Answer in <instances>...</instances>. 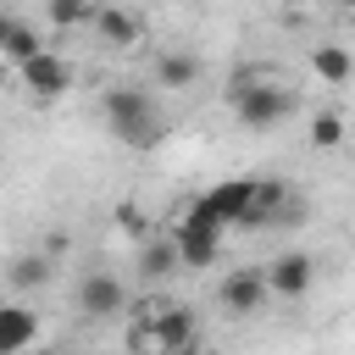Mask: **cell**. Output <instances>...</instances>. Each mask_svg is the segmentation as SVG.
Returning <instances> with one entry per match:
<instances>
[{
  "label": "cell",
  "mask_w": 355,
  "mask_h": 355,
  "mask_svg": "<svg viewBox=\"0 0 355 355\" xmlns=\"http://www.w3.org/2000/svg\"><path fill=\"white\" fill-rule=\"evenodd\" d=\"M105 122H111V133H116L122 144H133V150L161 144V111H155V100H150L144 89H111V94H105Z\"/></svg>",
  "instance_id": "1"
},
{
  "label": "cell",
  "mask_w": 355,
  "mask_h": 355,
  "mask_svg": "<svg viewBox=\"0 0 355 355\" xmlns=\"http://www.w3.org/2000/svg\"><path fill=\"white\" fill-rule=\"evenodd\" d=\"M250 189H255V178H227L222 189H211V194H200V200L189 205V216L222 233L227 222H244V211H250Z\"/></svg>",
  "instance_id": "2"
},
{
  "label": "cell",
  "mask_w": 355,
  "mask_h": 355,
  "mask_svg": "<svg viewBox=\"0 0 355 355\" xmlns=\"http://www.w3.org/2000/svg\"><path fill=\"white\" fill-rule=\"evenodd\" d=\"M233 111H239L244 128H272V122H283V116L294 111V100H288V89H277V83H239V89H233Z\"/></svg>",
  "instance_id": "3"
},
{
  "label": "cell",
  "mask_w": 355,
  "mask_h": 355,
  "mask_svg": "<svg viewBox=\"0 0 355 355\" xmlns=\"http://www.w3.org/2000/svg\"><path fill=\"white\" fill-rule=\"evenodd\" d=\"M172 250H178V266H211L216 250H222V233L205 227V222H194V216H183L178 233H172Z\"/></svg>",
  "instance_id": "4"
},
{
  "label": "cell",
  "mask_w": 355,
  "mask_h": 355,
  "mask_svg": "<svg viewBox=\"0 0 355 355\" xmlns=\"http://www.w3.org/2000/svg\"><path fill=\"white\" fill-rule=\"evenodd\" d=\"M22 83H28L33 94L55 100V94H67V83H72V67H67L55 50H39V55H28V61H22Z\"/></svg>",
  "instance_id": "5"
},
{
  "label": "cell",
  "mask_w": 355,
  "mask_h": 355,
  "mask_svg": "<svg viewBox=\"0 0 355 355\" xmlns=\"http://www.w3.org/2000/svg\"><path fill=\"white\" fill-rule=\"evenodd\" d=\"M311 272H316V266H311V255H300V250H294V255L272 261L261 277H266V288H277L283 300H300V294L311 288Z\"/></svg>",
  "instance_id": "6"
},
{
  "label": "cell",
  "mask_w": 355,
  "mask_h": 355,
  "mask_svg": "<svg viewBox=\"0 0 355 355\" xmlns=\"http://www.w3.org/2000/svg\"><path fill=\"white\" fill-rule=\"evenodd\" d=\"M283 211H288V189H283L277 178H266V183L255 178V189H250V211H244L239 227H266V222H277Z\"/></svg>",
  "instance_id": "7"
},
{
  "label": "cell",
  "mask_w": 355,
  "mask_h": 355,
  "mask_svg": "<svg viewBox=\"0 0 355 355\" xmlns=\"http://www.w3.org/2000/svg\"><path fill=\"white\" fill-rule=\"evenodd\" d=\"M78 305H83L89 316H116V311H122V283H116L111 272H89L83 288H78Z\"/></svg>",
  "instance_id": "8"
},
{
  "label": "cell",
  "mask_w": 355,
  "mask_h": 355,
  "mask_svg": "<svg viewBox=\"0 0 355 355\" xmlns=\"http://www.w3.org/2000/svg\"><path fill=\"white\" fill-rule=\"evenodd\" d=\"M261 300H266V277H261V272H227V277H222V305H227L233 316H250Z\"/></svg>",
  "instance_id": "9"
},
{
  "label": "cell",
  "mask_w": 355,
  "mask_h": 355,
  "mask_svg": "<svg viewBox=\"0 0 355 355\" xmlns=\"http://www.w3.org/2000/svg\"><path fill=\"white\" fill-rule=\"evenodd\" d=\"M33 333H39L33 311H22V305H0V355H22V349L33 344Z\"/></svg>",
  "instance_id": "10"
},
{
  "label": "cell",
  "mask_w": 355,
  "mask_h": 355,
  "mask_svg": "<svg viewBox=\"0 0 355 355\" xmlns=\"http://www.w3.org/2000/svg\"><path fill=\"white\" fill-rule=\"evenodd\" d=\"M94 28L111 39V44H139L144 39V28H139V17H128V11H116V6H100L94 11Z\"/></svg>",
  "instance_id": "11"
},
{
  "label": "cell",
  "mask_w": 355,
  "mask_h": 355,
  "mask_svg": "<svg viewBox=\"0 0 355 355\" xmlns=\"http://www.w3.org/2000/svg\"><path fill=\"white\" fill-rule=\"evenodd\" d=\"M311 67H316V78L344 83V78H349V50H344V44H322V50H311Z\"/></svg>",
  "instance_id": "12"
},
{
  "label": "cell",
  "mask_w": 355,
  "mask_h": 355,
  "mask_svg": "<svg viewBox=\"0 0 355 355\" xmlns=\"http://www.w3.org/2000/svg\"><path fill=\"white\" fill-rule=\"evenodd\" d=\"M155 78H161L166 89H183V83H194V78H200V61L172 50V55H161V61H155Z\"/></svg>",
  "instance_id": "13"
},
{
  "label": "cell",
  "mask_w": 355,
  "mask_h": 355,
  "mask_svg": "<svg viewBox=\"0 0 355 355\" xmlns=\"http://www.w3.org/2000/svg\"><path fill=\"white\" fill-rule=\"evenodd\" d=\"M139 272H144V277H166V272H178V250H172V239L150 244V250L139 255Z\"/></svg>",
  "instance_id": "14"
},
{
  "label": "cell",
  "mask_w": 355,
  "mask_h": 355,
  "mask_svg": "<svg viewBox=\"0 0 355 355\" xmlns=\"http://www.w3.org/2000/svg\"><path fill=\"white\" fill-rule=\"evenodd\" d=\"M39 50H44V44H39V33H33V28H28V22H17V28H11V39H6V44H0V55H11V61H17V67H22V61H28V55H39Z\"/></svg>",
  "instance_id": "15"
},
{
  "label": "cell",
  "mask_w": 355,
  "mask_h": 355,
  "mask_svg": "<svg viewBox=\"0 0 355 355\" xmlns=\"http://www.w3.org/2000/svg\"><path fill=\"white\" fill-rule=\"evenodd\" d=\"M311 144H322V150H338V144H344V122H338L333 111H322V116L311 122Z\"/></svg>",
  "instance_id": "16"
},
{
  "label": "cell",
  "mask_w": 355,
  "mask_h": 355,
  "mask_svg": "<svg viewBox=\"0 0 355 355\" xmlns=\"http://www.w3.org/2000/svg\"><path fill=\"white\" fill-rule=\"evenodd\" d=\"M89 17H94L89 0H50V22H61V28H78V22H89Z\"/></svg>",
  "instance_id": "17"
},
{
  "label": "cell",
  "mask_w": 355,
  "mask_h": 355,
  "mask_svg": "<svg viewBox=\"0 0 355 355\" xmlns=\"http://www.w3.org/2000/svg\"><path fill=\"white\" fill-rule=\"evenodd\" d=\"M116 222H122V233H133V239H144V233H150V216H144L139 205H122V211H116Z\"/></svg>",
  "instance_id": "18"
},
{
  "label": "cell",
  "mask_w": 355,
  "mask_h": 355,
  "mask_svg": "<svg viewBox=\"0 0 355 355\" xmlns=\"http://www.w3.org/2000/svg\"><path fill=\"white\" fill-rule=\"evenodd\" d=\"M44 272H50V266H44V261H39V255H22V261H17V272H11V277H17V283H39V277H44Z\"/></svg>",
  "instance_id": "19"
},
{
  "label": "cell",
  "mask_w": 355,
  "mask_h": 355,
  "mask_svg": "<svg viewBox=\"0 0 355 355\" xmlns=\"http://www.w3.org/2000/svg\"><path fill=\"white\" fill-rule=\"evenodd\" d=\"M11 28H17V17H6V11H0V44L11 39Z\"/></svg>",
  "instance_id": "20"
},
{
  "label": "cell",
  "mask_w": 355,
  "mask_h": 355,
  "mask_svg": "<svg viewBox=\"0 0 355 355\" xmlns=\"http://www.w3.org/2000/svg\"><path fill=\"white\" fill-rule=\"evenodd\" d=\"M333 6H349V0H333Z\"/></svg>",
  "instance_id": "21"
}]
</instances>
